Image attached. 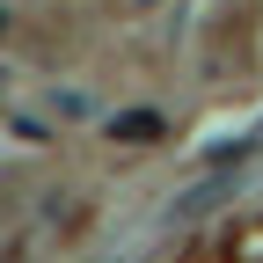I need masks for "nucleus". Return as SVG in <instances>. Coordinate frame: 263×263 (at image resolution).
<instances>
[{
	"label": "nucleus",
	"instance_id": "obj_1",
	"mask_svg": "<svg viewBox=\"0 0 263 263\" xmlns=\"http://www.w3.org/2000/svg\"><path fill=\"white\" fill-rule=\"evenodd\" d=\"M241 183H249V168H241V161H234V168H219L212 183H197V190H183V197H176V219H190V212H205V205H219V197H234Z\"/></svg>",
	"mask_w": 263,
	"mask_h": 263
},
{
	"label": "nucleus",
	"instance_id": "obj_2",
	"mask_svg": "<svg viewBox=\"0 0 263 263\" xmlns=\"http://www.w3.org/2000/svg\"><path fill=\"white\" fill-rule=\"evenodd\" d=\"M168 132V117H154V110H132V117H117V139H161Z\"/></svg>",
	"mask_w": 263,
	"mask_h": 263
}]
</instances>
